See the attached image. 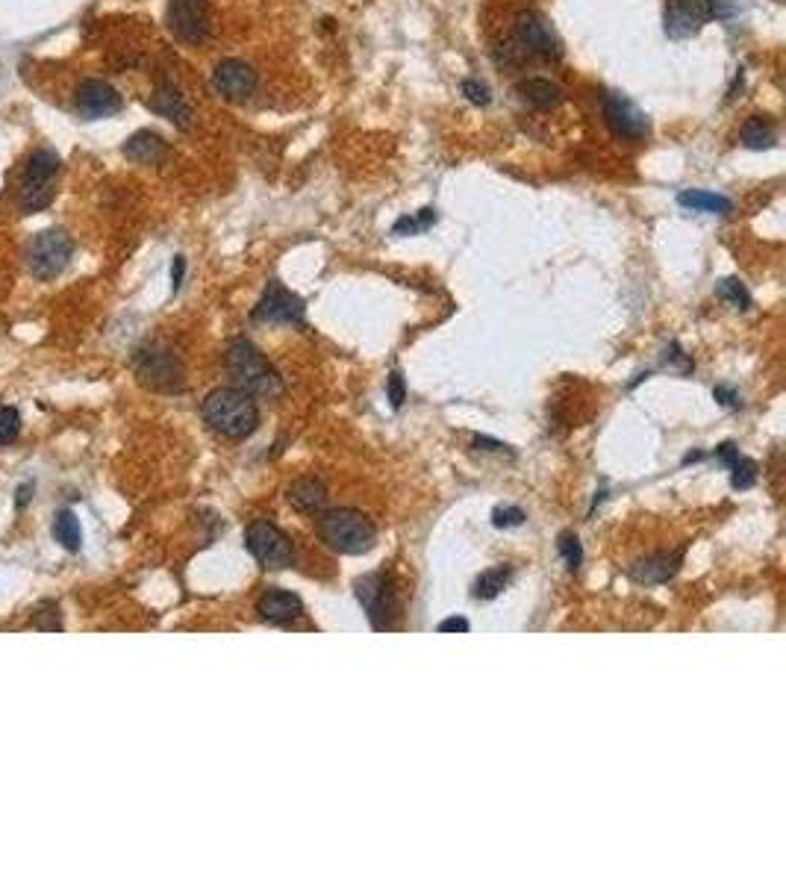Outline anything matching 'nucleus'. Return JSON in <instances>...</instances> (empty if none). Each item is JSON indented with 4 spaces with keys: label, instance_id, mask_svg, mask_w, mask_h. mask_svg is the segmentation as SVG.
I'll return each instance as SVG.
<instances>
[{
    "label": "nucleus",
    "instance_id": "obj_22",
    "mask_svg": "<svg viewBox=\"0 0 786 883\" xmlns=\"http://www.w3.org/2000/svg\"><path fill=\"white\" fill-rule=\"evenodd\" d=\"M519 98L533 109H551V106L563 104V89L545 77H527L519 83Z\"/></svg>",
    "mask_w": 786,
    "mask_h": 883
},
{
    "label": "nucleus",
    "instance_id": "obj_13",
    "mask_svg": "<svg viewBox=\"0 0 786 883\" xmlns=\"http://www.w3.org/2000/svg\"><path fill=\"white\" fill-rule=\"evenodd\" d=\"M257 86H260V77L254 65H248L245 59H221L212 68V89L230 104L248 101L257 92Z\"/></svg>",
    "mask_w": 786,
    "mask_h": 883
},
{
    "label": "nucleus",
    "instance_id": "obj_25",
    "mask_svg": "<svg viewBox=\"0 0 786 883\" xmlns=\"http://www.w3.org/2000/svg\"><path fill=\"white\" fill-rule=\"evenodd\" d=\"M510 580H513V572H510L507 566L486 569V572L474 580L472 595L477 598V601H495V598H498V595H501V592L510 586Z\"/></svg>",
    "mask_w": 786,
    "mask_h": 883
},
{
    "label": "nucleus",
    "instance_id": "obj_17",
    "mask_svg": "<svg viewBox=\"0 0 786 883\" xmlns=\"http://www.w3.org/2000/svg\"><path fill=\"white\" fill-rule=\"evenodd\" d=\"M257 613H260L262 622L268 624L295 622L298 616H304V601L295 592H289V589L268 586L260 598H257Z\"/></svg>",
    "mask_w": 786,
    "mask_h": 883
},
{
    "label": "nucleus",
    "instance_id": "obj_4",
    "mask_svg": "<svg viewBox=\"0 0 786 883\" xmlns=\"http://www.w3.org/2000/svg\"><path fill=\"white\" fill-rule=\"evenodd\" d=\"M59 156L53 154L51 148H36L27 156L24 171H21V201L18 207L24 215H36L42 209H48L56 198V174H59Z\"/></svg>",
    "mask_w": 786,
    "mask_h": 883
},
{
    "label": "nucleus",
    "instance_id": "obj_39",
    "mask_svg": "<svg viewBox=\"0 0 786 883\" xmlns=\"http://www.w3.org/2000/svg\"><path fill=\"white\" fill-rule=\"evenodd\" d=\"M704 460V454L701 451H689L686 457H683V466H689V463H701Z\"/></svg>",
    "mask_w": 786,
    "mask_h": 883
},
{
    "label": "nucleus",
    "instance_id": "obj_33",
    "mask_svg": "<svg viewBox=\"0 0 786 883\" xmlns=\"http://www.w3.org/2000/svg\"><path fill=\"white\" fill-rule=\"evenodd\" d=\"M460 89H463V95H466V101H469V104H474V106L492 104V92H489V86H486V83H480V80H474V77L463 80V83H460Z\"/></svg>",
    "mask_w": 786,
    "mask_h": 883
},
{
    "label": "nucleus",
    "instance_id": "obj_38",
    "mask_svg": "<svg viewBox=\"0 0 786 883\" xmlns=\"http://www.w3.org/2000/svg\"><path fill=\"white\" fill-rule=\"evenodd\" d=\"M183 274H186V260L183 257H174V265H171V289L174 292L183 286Z\"/></svg>",
    "mask_w": 786,
    "mask_h": 883
},
{
    "label": "nucleus",
    "instance_id": "obj_6",
    "mask_svg": "<svg viewBox=\"0 0 786 883\" xmlns=\"http://www.w3.org/2000/svg\"><path fill=\"white\" fill-rule=\"evenodd\" d=\"M245 548L260 563L262 569H289L295 563V545L292 539L268 519H254L245 527Z\"/></svg>",
    "mask_w": 786,
    "mask_h": 883
},
{
    "label": "nucleus",
    "instance_id": "obj_12",
    "mask_svg": "<svg viewBox=\"0 0 786 883\" xmlns=\"http://www.w3.org/2000/svg\"><path fill=\"white\" fill-rule=\"evenodd\" d=\"M136 374L151 389H180L183 383L180 360L162 345H145L136 354Z\"/></svg>",
    "mask_w": 786,
    "mask_h": 883
},
{
    "label": "nucleus",
    "instance_id": "obj_27",
    "mask_svg": "<svg viewBox=\"0 0 786 883\" xmlns=\"http://www.w3.org/2000/svg\"><path fill=\"white\" fill-rule=\"evenodd\" d=\"M436 221H439L436 209L424 207L419 209V212H410V215L398 218V221L392 224V233H395V236H419L424 230H430Z\"/></svg>",
    "mask_w": 786,
    "mask_h": 883
},
{
    "label": "nucleus",
    "instance_id": "obj_10",
    "mask_svg": "<svg viewBox=\"0 0 786 883\" xmlns=\"http://www.w3.org/2000/svg\"><path fill=\"white\" fill-rule=\"evenodd\" d=\"M719 15V0H666L663 30L669 39H689Z\"/></svg>",
    "mask_w": 786,
    "mask_h": 883
},
{
    "label": "nucleus",
    "instance_id": "obj_18",
    "mask_svg": "<svg viewBox=\"0 0 786 883\" xmlns=\"http://www.w3.org/2000/svg\"><path fill=\"white\" fill-rule=\"evenodd\" d=\"M327 498H330L327 495V486L315 474L292 480L289 489H286V501L292 504V510H298L304 516H318L321 510H327Z\"/></svg>",
    "mask_w": 786,
    "mask_h": 883
},
{
    "label": "nucleus",
    "instance_id": "obj_19",
    "mask_svg": "<svg viewBox=\"0 0 786 883\" xmlns=\"http://www.w3.org/2000/svg\"><path fill=\"white\" fill-rule=\"evenodd\" d=\"M151 109H154L157 115H162L165 121H171L174 127H180V130H186V127L192 124V106H189V101L183 98V92L174 89L171 83L159 86L157 92H154Z\"/></svg>",
    "mask_w": 786,
    "mask_h": 883
},
{
    "label": "nucleus",
    "instance_id": "obj_16",
    "mask_svg": "<svg viewBox=\"0 0 786 883\" xmlns=\"http://www.w3.org/2000/svg\"><path fill=\"white\" fill-rule=\"evenodd\" d=\"M681 563L683 551H660V554L639 557L628 569V574L639 586H660V583H669L675 574L681 572Z\"/></svg>",
    "mask_w": 786,
    "mask_h": 883
},
{
    "label": "nucleus",
    "instance_id": "obj_31",
    "mask_svg": "<svg viewBox=\"0 0 786 883\" xmlns=\"http://www.w3.org/2000/svg\"><path fill=\"white\" fill-rule=\"evenodd\" d=\"M21 433V416L12 407H0V448L12 445Z\"/></svg>",
    "mask_w": 786,
    "mask_h": 883
},
{
    "label": "nucleus",
    "instance_id": "obj_8",
    "mask_svg": "<svg viewBox=\"0 0 786 883\" xmlns=\"http://www.w3.org/2000/svg\"><path fill=\"white\" fill-rule=\"evenodd\" d=\"M513 42L522 48L527 56H542V59H560L563 56V42L557 39L554 27L548 24L545 15L536 9H524L513 21Z\"/></svg>",
    "mask_w": 786,
    "mask_h": 883
},
{
    "label": "nucleus",
    "instance_id": "obj_30",
    "mask_svg": "<svg viewBox=\"0 0 786 883\" xmlns=\"http://www.w3.org/2000/svg\"><path fill=\"white\" fill-rule=\"evenodd\" d=\"M527 516H524L522 507H516V504H504V507H495L492 510V524L498 527V530H513V527H522Z\"/></svg>",
    "mask_w": 786,
    "mask_h": 883
},
{
    "label": "nucleus",
    "instance_id": "obj_20",
    "mask_svg": "<svg viewBox=\"0 0 786 883\" xmlns=\"http://www.w3.org/2000/svg\"><path fill=\"white\" fill-rule=\"evenodd\" d=\"M713 457H716L722 466L731 468V486H734L736 492H742V489H751V486L757 483V477H760V468H757V463H754V460L742 457L734 442H722V445L713 451Z\"/></svg>",
    "mask_w": 786,
    "mask_h": 883
},
{
    "label": "nucleus",
    "instance_id": "obj_3",
    "mask_svg": "<svg viewBox=\"0 0 786 883\" xmlns=\"http://www.w3.org/2000/svg\"><path fill=\"white\" fill-rule=\"evenodd\" d=\"M224 368L236 389L254 395V398H277L283 392V380L277 368L265 360L260 348L248 339H233L224 351Z\"/></svg>",
    "mask_w": 786,
    "mask_h": 883
},
{
    "label": "nucleus",
    "instance_id": "obj_15",
    "mask_svg": "<svg viewBox=\"0 0 786 883\" xmlns=\"http://www.w3.org/2000/svg\"><path fill=\"white\" fill-rule=\"evenodd\" d=\"M74 106L77 112L86 118V121H98V118H109V115H118L124 109V101L118 95V89H112L106 80H98V77H89L77 86L74 92Z\"/></svg>",
    "mask_w": 786,
    "mask_h": 883
},
{
    "label": "nucleus",
    "instance_id": "obj_5",
    "mask_svg": "<svg viewBox=\"0 0 786 883\" xmlns=\"http://www.w3.org/2000/svg\"><path fill=\"white\" fill-rule=\"evenodd\" d=\"M357 601L363 604L368 622L374 630H389L395 627V619L401 616V598H398V586L386 572L363 574L354 583Z\"/></svg>",
    "mask_w": 786,
    "mask_h": 883
},
{
    "label": "nucleus",
    "instance_id": "obj_7",
    "mask_svg": "<svg viewBox=\"0 0 786 883\" xmlns=\"http://www.w3.org/2000/svg\"><path fill=\"white\" fill-rule=\"evenodd\" d=\"M74 254V242L65 230H45L36 233L30 248H27V260H30V271L39 280H53L56 274L65 271V265L71 262Z\"/></svg>",
    "mask_w": 786,
    "mask_h": 883
},
{
    "label": "nucleus",
    "instance_id": "obj_28",
    "mask_svg": "<svg viewBox=\"0 0 786 883\" xmlns=\"http://www.w3.org/2000/svg\"><path fill=\"white\" fill-rule=\"evenodd\" d=\"M716 295L731 307V310H751V292L745 289V283L742 280H736V277H725V280H719L716 283Z\"/></svg>",
    "mask_w": 786,
    "mask_h": 883
},
{
    "label": "nucleus",
    "instance_id": "obj_36",
    "mask_svg": "<svg viewBox=\"0 0 786 883\" xmlns=\"http://www.w3.org/2000/svg\"><path fill=\"white\" fill-rule=\"evenodd\" d=\"M474 448H477V451H492V454H513L510 445L495 442V439H489V436H474Z\"/></svg>",
    "mask_w": 786,
    "mask_h": 883
},
{
    "label": "nucleus",
    "instance_id": "obj_14",
    "mask_svg": "<svg viewBox=\"0 0 786 883\" xmlns=\"http://www.w3.org/2000/svg\"><path fill=\"white\" fill-rule=\"evenodd\" d=\"M604 124L610 127L613 136L628 139V142H639V139L648 136V118H645V112L633 104L630 98L619 95V92H610L604 98Z\"/></svg>",
    "mask_w": 786,
    "mask_h": 883
},
{
    "label": "nucleus",
    "instance_id": "obj_21",
    "mask_svg": "<svg viewBox=\"0 0 786 883\" xmlns=\"http://www.w3.org/2000/svg\"><path fill=\"white\" fill-rule=\"evenodd\" d=\"M124 156L136 165H159L168 156V145L162 142V136L154 130H139L124 142Z\"/></svg>",
    "mask_w": 786,
    "mask_h": 883
},
{
    "label": "nucleus",
    "instance_id": "obj_40",
    "mask_svg": "<svg viewBox=\"0 0 786 883\" xmlns=\"http://www.w3.org/2000/svg\"><path fill=\"white\" fill-rule=\"evenodd\" d=\"M27 501H30V486H27V489H21V492H18V507H24V504H27Z\"/></svg>",
    "mask_w": 786,
    "mask_h": 883
},
{
    "label": "nucleus",
    "instance_id": "obj_29",
    "mask_svg": "<svg viewBox=\"0 0 786 883\" xmlns=\"http://www.w3.org/2000/svg\"><path fill=\"white\" fill-rule=\"evenodd\" d=\"M557 551H560V557L566 560V569H569V572H577V569L583 566V545H580V539H577L572 530L560 533V539H557Z\"/></svg>",
    "mask_w": 786,
    "mask_h": 883
},
{
    "label": "nucleus",
    "instance_id": "obj_11",
    "mask_svg": "<svg viewBox=\"0 0 786 883\" xmlns=\"http://www.w3.org/2000/svg\"><path fill=\"white\" fill-rule=\"evenodd\" d=\"M307 304L301 295L289 292L280 280H271L254 307V321L260 324H304Z\"/></svg>",
    "mask_w": 786,
    "mask_h": 883
},
{
    "label": "nucleus",
    "instance_id": "obj_34",
    "mask_svg": "<svg viewBox=\"0 0 786 883\" xmlns=\"http://www.w3.org/2000/svg\"><path fill=\"white\" fill-rule=\"evenodd\" d=\"M386 395H389L392 410H401V407H404V401H407V386H404L401 371H392V374H389V380H386Z\"/></svg>",
    "mask_w": 786,
    "mask_h": 883
},
{
    "label": "nucleus",
    "instance_id": "obj_23",
    "mask_svg": "<svg viewBox=\"0 0 786 883\" xmlns=\"http://www.w3.org/2000/svg\"><path fill=\"white\" fill-rule=\"evenodd\" d=\"M678 204L683 209H692V212H707V215H728L734 204L731 198L719 195V192H704V189H689V192H681L678 195Z\"/></svg>",
    "mask_w": 786,
    "mask_h": 883
},
{
    "label": "nucleus",
    "instance_id": "obj_1",
    "mask_svg": "<svg viewBox=\"0 0 786 883\" xmlns=\"http://www.w3.org/2000/svg\"><path fill=\"white\" fill-rule=\"evenodd\" d=\"M201 416L210 424L212 433L233 439V442L254 436L260 427V407H257L254 395H248L236 386L212 389L201 404Z\"/></svg>",
    "mask_w": 786,
    "mask_h": 883
},
{
    "label": "nucleus",
    "instance_id": "obj_26",
    "mask_svg": "<svg viewBox=\"0 0 786 883\" xmlns=\"http://www.w3.org/2000/svg\"><path fill=\"white\" fill-rule=\"evenodd\" d=\"M53 536L56 542L65 548V551H80L83 545V530H80V521L71 510H62L56 521H53Z\"/></svg>",
    "mask_w": 786,
    "mask_h": 883
},
{
    "label": "nucleus",
    "instance_id": "obj_32",
    "mask_svg": "<svg viewBox=\"0 0 786 883\" xmlns=\"http://www.w3.org/2000/svg\"><path fill=\"white\" fill-rule=\"evenodd\" d=\"M663 368H669V371H675V374H692V360L686 357L681 351V345L678 342H672L669 348H666V354H663Z\"/></svg>",
    "mask_w": 786,
    "mask_h": 883
},
{
    "label": "nucleus",
    "instance_id": "obj_37",
    "mask_svg": "<svg viewBox=\"0 0 786 883\" xmlns=\"http://www.w3.org/2000/svg\"><path fill=\"white\" fill-rule=\"evenodd\" d=\"M436 630H439V633H469L472 624H469V619H463V616H451V619L439 622Z\"/></svg>",
    "mask_w": 786,
    "mask_h": 883
},
{
    "label": "nucleus",
    "instance_id": "obj_9",
    "mask_svg": "<svg viewBox=\"0 0 786 883\" xmlns=\"http://www.w3.org/2000/svg\"><path fill=\"white\" fill-rule=\"evenodd\" d=\"M165 24L183 45H201L210 36V3L207 0H168Z\"/></svg>",
    "mask_w": 786,
    "mask_h": 883
},
{
    "label": "nucleus",
    "instance_id": "obj_24",
    "mask_svg": "<svg viewBox=\"0 0 786 883\" xmlns=\"http://www.w3.org/2000/svg\"><path fill=\"white\" fill-rule=\"evenodd\" d=\"M742 145L751 148V151H763V148H772L775 139H778V130L772 124V118L766 115H751L745 124H742V133H739Z\"/></svg>",
    "mask_w": 786,
    "mask_h": 883
},
{
    "label": "nucleus",
    "instance_id": "obj_2",
    "mask_svg": "<svg viewBox=\"0 0 786 883\" xmlns=\"http://www.w3.org/2000/svg\"><path fill=\"white\" fill-rule=\"evenodd\" d=\"M315 533L318 539L345 557H360L368 554L377 545V527L366 513L354 507H339V510H321L315 516Z\"/></svg>",
    "mask_w": 786,
    "mask_h": 883
},
{
    "label": "nucleus",
    "instance_id": "obj_35",
    "mask_svg": "<svg viewBox=\"0 0 786 883\" xmlns=\"http://www.w3.org/2000/svg\"><path fill=\"white\" fill-rule=\"evenodd\" d=\"M713 398L722 404V407H728V410H736L742 401H739V392H736L734 386H716L713 389Z\"/></svg>",
    "mask_w": 786,
    "mask_h": 883
}]
</instances>
